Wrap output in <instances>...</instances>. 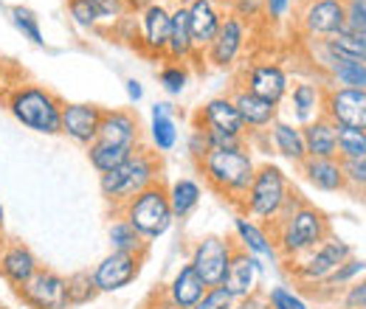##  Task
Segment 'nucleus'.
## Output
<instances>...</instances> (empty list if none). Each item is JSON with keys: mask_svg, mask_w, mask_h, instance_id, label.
Listing matches in <instances>:
<instances>
[{"mask_svg": "<svg viewBox=\"0 0 366 309\" xmlns=\"http://www.w3.org/2000/svg\"><path fill=\"white\" fill-rule=\"evenodd\" d=\"M3 104L17 124L40 135H59L62 98L54 90L31 82H17L3 93Z\"/></svg>", "mask_w": 366, "mask_h": 309, "instance_id": "1", "label": "nucleus"}, {"mask_svg": "<svg viewBox=\"0 0 366 309\" xmlns=\"http://www.w3.org/2000/svg\"><path fill=\"white\" fill-rule=\"evenodd\" d=\"M197 166L203 172V180L209 183V188L231 203H237V206L242 203V197L254 180V172H257V163L245 146L209 149Z\"/></svg>", "mask_w": 366, "mask_h": 309, "instance_id": "2", "label": "nucleus"}, {"mask_svg": "<svg viewBox=\"0 0 366 309\" xmlns=\"http://www.w3.org/2000/svg\"><path fill=\"white\" fill-rule=\"evenodd\" d=\"M271 236H274L276 253L282 262H290L307 250H313L316 245H321L327 236H332L330 231V220L327 214L305 203L302 208H296L290 217L279 220L271 225Z\"/></svg>", "mask_w": 366, "mask_h": 309, "instance_id": "3", "label": "nucleus"}, {"mask_svg": "<svg viewBox=\"0 0 366 309\" xmlns=\"http://www.w3.org/2000/svg\"><path fill=\"white\" fill-rule=\"evenodd\" d=\"M161 183V158L158 152L141 146L133 152V158L127 163H122L119 169L99 175V191L110 206H127L136 194L147 191L149 186Z\"/></svg>", "mask_w": 366, "mask_h": 309, "instance_id": "4", "label": "nucleus"}, {"mask_svg": "<svg viewBox=\"0 0 366 309\" xmlns=\"http://www.w3.org/2000/svg\"><path fill=\"white\" fill-rule=\"evenodd\" d=\"M287 191H290L287 175L274 163H262V166H257L254 180L248 186L239 208H242L245 217L271 228L279 217V211H282V206H285V200H287Z\"/></svg>", "mask_w": 366, "mask_h": 309, "instance_id": "5", "label": "nucleus"}, {"mask_svg": "<svg viewBox=\"0 0 366 309\" xmlns=\"http://www.w3.org/2000/svg\"><path fill=\"white\" fill-rule=\"evenodd\" d=\"M122 217L130 222L147 242L161 239L172 228V222H175L169 197H167V186L155 183L147 191L136 194L127 206H122Z\"/></svg>", "mask_w": 366, "mask_h": 309, "instance_id": "6", "label": "nucleus"}, {"mask_svg": "<svg viewBox=\"0 0 366 309\" xmlns=\"http://www.w3.org/2000/svg\"><path fill=\"white\" fill-rule=\"evenodd\" d=\"M350 256H352L350 242H344V239H338V236H327V239H324L321 245H316L313 250H307V253H302V256H296V259H290V262H285V265H290L287 270H290L293 281H299V284L316 290V287H321Z\"/></svg>", "mask_w": 366, "mask_h": 309, "instance_id": "7", "label": "nucleus"}, {"mask_svg": "<svg viewBox=\"0 0 366 309\" xmlns=\"http://www.w3.org/2000/svg\"><path fill=\"white\" fill-rule=\"evenodd\" d=\"M234 250H237V245L229 236H203V239L194 242L189 265L200 273V278L209 287H220L226 273H229Z\"/></svg>", "mask_w": 366, "mask_h": 309, "instance_id": "8", "label": "nucleus"}, {"mask_svg": "<svg viewBox=\"0 0 366 309\" xmlns=\"http://www.w3.org/2000/svg\"><path fill=\"white\" fill-rule=\"evenodd\" d=\"M299 26L307 37H335L347 29V0H305L299 9Z\"/></svg>", "mask_w": 366, "mask_h": 309, "instance_id": "9", "label": "nucleus"}, {"mask_svg": "<svg viewBox=\"0 0 366 309\" xmlns=\"http://www.w3.org/2000/svg\"><path fill=\"white\" fill-rule=\"evenodd\" d=\"M17 298L29 309H68V278L56 270L40 267L31 281L17 290Z\"/></svg>", "mask_w": 366, "mask_h": 309, "instance_id": "10", "label": "nucleus"}, {"mask_svg": "<svg viewBox=\"0 0 366 309\" xmlns=\"http://www.w3.org/2000/svg\"><path fill=\"white\" fill-rule=\"evenodd\" d=\"M144 259H147V256H138V253H119V250H110L99 265L93 267V273H91L99 295H102V293H119V290L130 287L138 275H141Z\"/></svg>", "mask_w": 366, "mask_h": 309, "instance_id": "11", "label": "nucleus"}, {"mask_svg": "<svg viewBox=\"0 0 366 309\" xmlns=\"http://www.w3.org/2000/svg\"><path fill=\"white\" fill-rule=\"evenodd\" d=\"M324 116L335 127H352L366 133V90L355 88H327Z\"/></svg>", "mask_w": 366, "mask_h": 309, "instance_id": "12", "label": "nucleus"}, {"mask_svg": "<svg viewBox=\"0 0 366 309\" xmlns=\"http://www.w3.org/2000/svg\"><path fill=\"white\" fill-rule=\"evenodd\" d=\"M319 65L327 76V88H355L366 90V62L355 56H344L319 40Z\"/></svg>", "mask_w": 366, "mask_h": 309, "instance_id": "13", "label": "nucleus"}, {"mask_svg": "<svg viewBox=\"0 0 366 309\" xmlns=\"http://www.w3.org/2000/svg\"><path fill=\"white\" fill-rule=\"evenodd\" d=\"M172 29V9L164 0H155L138 14V45L147 56H164Z\"/></svg>", "mask_w": 366, "mask_h": 309, "instance_id": "14", "label": "nucleus"}, {"mask_svg": "<svg viewBox=\"0 0 366 309\" xmlns=\"http://www.w3.org/2000/svg\"><path fill=\"white\" fill-rule=\"evenodd\" d=\"M242 88L271 104H282L290 90V74L276 62H254L242 74Z\"/></svg>", "mask_w": 366, "mask_h": 309, "instance_id": "15", "label": "nucleus"}, {"mask_svg": "<svg viewBox=\"0 0 366 309\" xmlns=\"http://www.w3.org/2000/svg\"><path fill=\"white\" fill-rule=\"evenodd\" d=\"M102 107L96 104H85V101H62V124H59V135L71 138L74 143L91 146L99 135V124H102Z\"/></svg>", "mask_w": 366, "mask_h": 309, "instance_id": "16", "label": "nucleus"}, {"mask_svg": "<svg viewBox=\"0 0 366 309\" xmlns=\"http://www.w3.org/2000/svg\"><path fill=\"white\" fill-rule=\"evenodd\" d=\"M99 143L119 149H141V121L133 110H104L99 124Z\"/></svg>", "mask_w": 366, "mask_h": 309, "instance_id": "17", "label": "nucleus"}, {"mask_svg": "<svg viewBox=\"0 0 366 309\" xmlns=\"http://www.w3.org/2000/svg\"><path fill=\"white\" fill-rule=\"evenodd\" d=\"M245 40H248V26H245L239 17L226 14V17H223V26H220V31H217V37L206 48L209 65H214V68H231V65L239 59V54H242V48H245Z\"/></svg>", "mask_w": 366, "mask_h": 309, "instance_id": "18", "label": "nucleus"}, {"mask_svg": "<svg viewBox=\"0 0 366 309\" xmlns=\"http://www.w3.org/2000/svg\"><path fill=\"white\" fill-rule=\"evenodd\" d=\"M37 270H40V262H37V256L29 245H23L17 239H9V242L0 245V278L9 287L20 290L23 284L31 281V275Z\"/></svg>", "mask_w": 366, "mask_h": 309, "instance_id": "19", "label": "nucleus"}, {"mask_svg": "<svg viewBox=\"0 0 366 309\" xmlns=\"http://www.w3.org/2000/svg\"><path fill=\"white\" fill-rule=\"evenodd\" d=\"M194 124L203 127V130H209V133H223V135H234V138H245V133H248L245 124H242V118H239V113H237V107H234V101H231V96H214V98H209L197 110Z\"/></svg>", "mask_w": 366, "mask_h": 309, "instance_id": "20", "label": "nucleus"}, {"mask_svg": "<svg viewBox=\"0 0 366 309\" xmlns=\"http://www.w3.org/2000/svg\"><path fill=\"white\" fill-rule=\"evenodd\" d=\"M262 273H265L262 259H257V256H251V253H245V250L237 248L234 256H231L229 273H226V278H223L220 287L229 293L234 301H239V298L257 293V284H259V275Z\"/></svg>", "mask_w": 366, "mask_h": 309, "instance_id": "21", "label": "nucleus"}, {"mask_svg": "<svg viewBox=\"0 0 366 309\" xmlns=\"http://www.w3.org/2000/svg\"><path fill=\"white\" fill-rule=\"evenodd\" d=\"M68 14L79 29L119 26L127 6L124 0H68Z\"/></svg>", "mask_w": 366, "mask_h": 309, "instance_id": "22", "label": "nucleus"}, {"mask_svg": "<svg viewBox=\"0 0 366 309\" xmlns=\"http://www.w3.org/2000/svg\"><path fill=\"white\" fill-rule=\"evenodd\" d=\"M324 96H327V85L313 82V79H299L287 90V101L293 110V124L307 127L310 121H316L324 116Z\"/></svg>", "mask_w": 366, "mask_h": 309, "instance_id": "23", "label": "nucleus"}, {"mask_svg": "<svg viewBox=\"0 0 366 309\" xmlns=\"http://www.w3.org/2000/svg\"><path fill=\"white\" fill-rule=\"evenodd\" d=\"M231 101H234V107H237V113H239L245 130H254V133L268 130L276 118H279V104H271V101L254 96L251 90H245L242 85L234 88Z\"/></svg>", "mask_w": 366, "mask_h": 309, "instance_id": "24", "label": "nucleus"}, {"mask_svg": "<svg viewBox=\"0 0 366 309\" xmlns=\"http://www.w3.org/2000/svg\"><path fill=\"white\" fill-rule=\"evenodd\" d=\"M209 284L200 278V273L194 267L181 265V270L172 275V281L167 284V293H164V301L169 309H192L203 295H206Z\"/></svg>", "mask_w": 366, "mask_h": 309, "instance_id": "25", "label": "nucleus"}, {"mask_svg": "<svg viewBox=\"0 0 366 309\" xmlns=\"http://www.w3.org/2000/svg\"><path fill=\"white\" fill-rule=\"evenodd\" d=\"M234 245L257 259H279L276 253V245H274V236L268 233L265 225H259L257 220L245 217V214H237L234 217Z\"/></svg>", "mask_w": 366, "mask_h": 309, "instance_id": "26", "label": "nucleus"}, {"mask_svg": "<svg viewBox=\"0 0 366 309\" xmlns=\"http://www.w3.org/2000/svg\"><path fill=\"white\" fill-rule=\"evenodd\" d=\"M189 11V29H192V40L197 45V51H206L212 40L217 37L220 26H223V14L214 3L209 0H192L186 6Z\"/></svg>", "mask_w": 366, "mask_h": 309, "instance_id": "27", "label": "nucleus"}, {"mask_svg": "<svg viewBox=\"0 0 366 309\" xmlns=\"http://www.w3.org/2000/svg\"><path fill=\"white\" fill-rule=\"evenodd\" d=\"M305 180L316 188V191H344L347 188V175H344V163L338 158H307L302 166Z\"/></svg>", "mask_w": 366, "mask_h": 309, "instance_id": "28", "label": "nucleus"}, {"mask_svg": "<svg viewBox=\"0 0 366 309\" xmlns=\"http://www.w3.org/2000/svg\"><path fill=\"white\" fill-rule=\"evenodd\" d=\"M178 121H175V110L169 101H155L152 104V113H149V143H152V152L164 155V152H172L178 146Z\"/></svg>", "mask_w": 366, "mask_h": 309, "instance_id": "29", "label": "nucleus"}, {"mask_svg": "<svg viewBox=\"0 0 366 309\" xmlns=\"http://www.w3.org/2000/svg\"><path fill=\"white\" fill-rule=\"evenodd\" d=\"M268 135H271V143L274 149L290 163L302 166L307 161V149H305V135H302V127L293 124V121H285V118H276L274 124L268 127Z\"/></svg>", "mask_w": 366, "mask_h": 309, "instance_id": "30", "label": "nucleus"}, {"mask_svg": "<svg viewBox=\"0 0 366 309\" xmlns=\"http://www.w3.org/2000/svg\"><path fill=\"white\" fill-rule=\"evenodd\" d=\"M200 51L192 40V29H189V11L186 6L172 9V29H169V43H167V62H189L194 59Z\"/></svg>", "mask_w": 366, "mask_h": 309, "instance_id": "31", "label": "nucleus"}, {"mask_svg": "<svg viewBox=\"0 0 366 309\" xmlns=\"http://www.w3.org/2000/svg\"><path fill=\"white\" fill-rule=\"evenodd\" d=\"M302 135L307 158H338V127L327 116L302 127Z\"/></svg>", "mask_w": 366, "mask_h": 309, "instance_id": "32", "label": "nucleus"}, {"mask_svg": "<svg viewBox=\"0 0 366 309\" xmlns=\"http://www.w3.org/2000/svg\"><path fill=\"white\" fill-rule=\"evenodd\" d=\"M167 197H169V206H172L175 220H186V217H192L194 208L200 206V200H203V186H200L194 177H178V180L167 188Z\"/></svg>", "mask_w": 366, "mask_h": 309, "instance_id": "33", "label": "nucleus"}, {"mask_svg": "<svg viewBox=\"0 0 366 309\" xmlns=\"http://www.w3.org/2000/svg\"><path fill=\"white\" fill-rule=\"evenodd\" d=\"M107 239H110V250H119V253H138V256H147V250H149V242H147L122 214L113 217L110 228H107Z\"/></svg>", "mask_w": 366, "mask_h": 309, "instance_id": "34", "label": "nucleus"}, {"mask_svg": "<svg viewBox=\"0 0 366 309\" xmlns=\"http://www.w3.org/2000/svg\"><path fill=\"white\" fill-rule=\"evenodd\" d=\"M133 152H138V149H119V146H107V143L93 141L88 146V161L99 175H107V172L119 169L122 163H127L133 158Z\"/></svg>", "mask_w": 366, "mask_h": 309, "instance_id": "35", "label": "nucleus"}, {"mask_svg": "<svg viewBox=\"0 0 366 309\" xmlns=\"http://www.w3.org/2000/svg\"><path fill=\"white\" fill-rule=\"evenodd\" d=\"M9 14H11L14 29H17L29 43H34V45L46 43V40H43V29H40V17H37L31 9H26V6H11Z\"/></svg>", "mask_w": 366, "mask_h": 309, "instance_id": "36", "label": "nucleus"}, {"mask_svg": "<svg viewBox=\"0 0 366 309\" xmlns=\"http://www.w3.org/2000/svg\"><path fill=\"white\" fill-rule=\"evenodd\" d=\"M99 290H96V281H93L91 273H74L68 275V304L71 307H85L96 301Z\"/></svg>", "mask_w": 366, "mask_h": 309, "instance_id": "37", "label": "nucleus"}, {"mask_svg": "<svg viewBox=\"0 0 366 309\" xmlns=\"http://www.w3.org/2000/svg\"><path fill=\"white\" fill-rule=\"evenodd\" d=\"M366 155V133L352 127H338V161H355Z\"/></svg>", "mask_w": 366, "mask_h": 309, "instance_id": "38", "label": "nucleus"}, {"mask_svg": "<svg viewBox=\"0 0 366 309\" xmlns=\"http://www.w3.org/2000/svg\"><path fill=\"white\" fill-rule=\"evenodd\" d=\"M158 82H161V88L167 90L169 96H181L186 85H189V68L181 65V62H167L158 71Z\"/></svg>", "mask_w": 366, "mask_h": 309, "instance_id": "39", "label": "nucleus"}, {"mask_svg": "<svg viewBox=\"0 0 366 309\" xmlns=\"http://www.w3.org/2000/svg\"><path fill=\"white\" fill-rule=\"evenodd\" d=\"M364 273H366V262H364V259H355V256H350V259H347L344 265L338 267V270H335V273H332V275H330V278H327L321 287H330V290H335V287H350V284H352L358 275H364Z\"/></svg>", "mask_w": 366, "mask_h": 309, "instance_id": "40", "label": "nucleus"}, {"mask_svg": "<svg viewBox=\"0 0 366 309\" xmlns=\"http://www.w3.org/2000/svg\"><path fill=\"white\" fill-rule=\"evenodd\" d=\"M265 298H268L271 309H310L307 301H305L299 293H293V290L285 287V284H274V287L265 293Z\"/></svg>", "mask_w": 366, "mask_h": 309, "instance_id": "41", "label": "nucleus"}, {"mask_svg": "<svg viewBox=\"0 0 366 309\" xmlns=\"http://www.w3.org/2000/svg\"><path fill=\"white\" fill-rule=\"evenodd\" d=\"M344 163V175H347V188H358L366 191V155L355 161H341Z\"/></svg>", "mask_w": 366, "mask_h": 309, "instance_id": "42", "label": "nucleus"}, {"mask_svg": "<svg viewBox=\"0 0 366 309\" xmlns=\"http://www.w3.org/2000/svg\"><path fill=\"white\" fill-rule=\"evenodd\" d=\"M231 307H234V298H231L223 287H209L206 295L192 309H231Z\"/></svg>", "mask_w": 366, "mask_h": 309, "instance_id": "43", "label": "nucleus"}, {"mask_svg": "<svg viewBox=\"0 0 366 309\" xmlns=\"http://www.w3.org/2000/svg\"><path fill=\"white\" fill-rule=\"evenodd\" d=\"M347 31L366 34V0H347Z\"/></svg>", "mask_w": 366, "mask_h": 309, "instance_id": "44", "label": "nucleus"}, {"mask_svg": "<svg viewBox=\"0 0 366 309\" xmlns=\"http://www.w3.org/2000/svg\"><path fill=\"white\" fill-rule=\"evenodd\" d=\"M265 11V0H231V14L239 17L242 23L257 20Z\"/></svg>", "mask_w": 366, "mask_h": 309, "instance_id": "45", "label": "nucleus"}, {"mask_svg": "<svg viewBox=\"0 0 366 309\" xmlns=\"http://www.w3.org/2000/svg\"><path fill=\"white\" fill-rule=\"evenodd\" d=\"M344 290H347L344 298H341L344 309H366V275L361 281H352V284L344 287Z\"/></svg>", "mask_w": 366, "mask_h": 309, "instance_id": "46", "label": "nucleus"}, {"mask_svg": "<svg viewBox=\"0 0 366 309\" xmlns=\"http://www.w3.org/2000/svg\"><path fill=\"white\" fill-rule=\"evenodd\" d=\"M186 149H189V155H192L194 163L203 161V155L209 152V138H206V130H203V127H197V124L192 127V133H189V146H186Z\"/></svg>", "mask_w": 366, "mask_h": 309, "instance_id": "47", "label": "nucleus"}, {"mask_svg": "<svg viewBox=\"0 0 366 309\" xmlns=\"http://www.w3.org/2000/svg\"><path fill=\"white\" fill-rule=\"evenodd\" d=\"M231 309H271V304H268L265 293H251V295H245V298L234 301V307Z\"/></svg>", "mask_w": 366, "mask_h": 309, "instance_id": "48", "label": "nucleus"}, {"mask_svg": "<svg viewBox=\"0 0 366 309\" xmlns=\"http://www.w3.org/2000/svg\"><path fill=\"white\" fill-rule=\"evenodd\" d=\"M290 3H293V0H265V14H268L274 23H279V20L287 17Z\"/></svg>", "mask_w": 366, "mask_h": 309, "instance_id": "49", "label": "nucleus"}, {"mask_svg": "<svg viewBox=\"0 0 366 309\" xmlns=\"http://www.w3.org/2000/svg\"><path fill=\"white\" fill-rule=\"evenodd\" d=\"M124 88H127V98H130L133 104H138V101L144 98V85H141L138 79H127V82H124Z\"/></svg>", "mask_w": 366, "mask_h": 309, "instance_id": "50", "label": "nucleus"}, {"mask_svg": "<svg viewBox=\"0 0 366 309\" xmlns=\"http://www.w3.org/2000/svg\"><path fill=\"white\" fill-rule=\"evenodd\" d=\"M152 3H155V0H124L127 11H138V14H141V11L147 9V6H152Z\"/></svg>", "mask_w": 366, "mask_h": 309, "instance_id": "51", "label": "nucleus"}, {"mask_svg": "<svg viewBox=\"0 0 366 309\" xmlns=\"http://www.w3.org/2000/svg\"><path fill=\"white\" fill-rule=\"evenodd\" d=\"M3 225H6V211H3V203H0V233H3Z\"/></svg>", "mask_w": 366, "mask_h": 309, "instance_id": "52", "label": "nucleus"}, {"mask_svg": "<svg viewBox=\"0 0 366 309\" xmlns=\"http://www.w3.org/2000/svg\"><path fill=\"white\" fill-rule=\"evenodd\" d=\"M3 76H6V68H3V62H0V85H3Z\"/></svg>", "mask_w": 366, "mask_h": 309, "instance_id": "53", "label": "nucleus"}, {"mask_svg": "<svg viewBox=\"0 0 366 309\" xmlns=\"http://www.w3.org/2000/svg\"><path fill=\"white\" fill-rule=\"evenodd\" d=\"M189 3H192V0H178V6H189Z\"/></svg>", "mask_w": 366, "mask_h": 309, "instance_id": "54", "label": "nucleus"}, {"mask_svg": "<svg viewBox=\"0 0 366 309\" xmlns=\"http://www.w3.org/2000/svg\"><path fill=\"white\" fill-rule=\"evenodd\" d=\"M209 3H214V6H220V3H223V0H209Z\"/></svg>", "mask_w": 366, "mask_h": 309, "instance_id": "55", "label": "nucleus"}, {"mask_svg": "<svg viewBox=\"0 0 366 309\" xmlns=\"http://www.w3.org/2000/svg\"><path fill=\"white\" fill-rule=\"evenodd\" d=\"M144 309H158V307H144Z\"/></svg>", "mask_w": 366, "mask_h": 309, "instance_id": "56", "label": "nucleus"}]
</instances>
